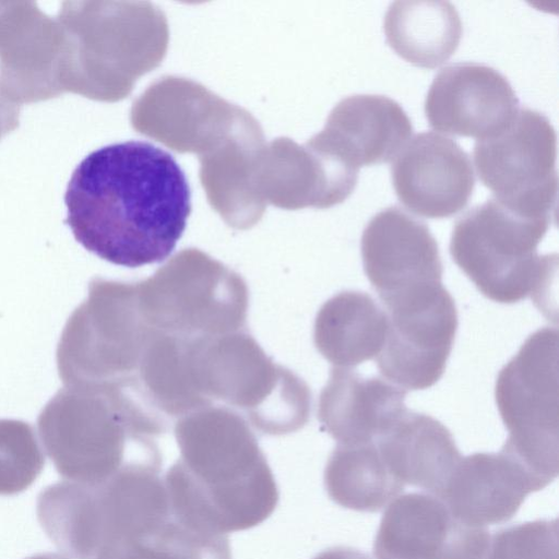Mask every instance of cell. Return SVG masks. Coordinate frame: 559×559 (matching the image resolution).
<instances>
[{"label":"cell","mask_w":559,"mask_h":559,"mask_svg":"<svg viewBox=\"0 0 559 559\" xmlns=\"http://www.w3.org/2000/svg\"><path fill=\"white\" fill-rule=\"evenodd\" d=\"M64 204L66 223L86 250L112 264L139 267L174 251L191 212V191L170 153L126 141L80 162Z\"/></svg>","instance_id":"1"},{"label":"cell","mask_w":559,"mask_h":559,"mask_svg":"<svg viewBox=\"0 0 559 559\" xmlns=\"http://www.w3.org/2000/svg\"><path fill=\"white\" fill-rule=\"evenodd\" d=\"M181 457L164 483L174 513L187 524L227 535L264 522L280 493L253 436L237 423H193L176 432Z\"/></svg>","instance_id":"2"},{"label":"cell","mask_w":559,"mask_h":559,"mask_svg":"<svg viewBox=\"0 0 559 559\" xmlns=\"http://www.w3.org/2000/svg\"><path fill=\"white\" fill-rule=\"evenodd\" d=\"M550 221L493 197L456 221L450 253L487 298L514 304L531 296L542 301L557 266V254H537Z\"/></svg>","instance_id":"3"},{"label":"cell","mask_w":559,"mask_h":559,"mask_svg":"<svg viewBox=\"0 0 559 559\" xmlns=\"http://www.w3.org/2000/svg\"><path fill=\"white\" fill-rule=\"evenodd\" d=\"M495 394L509 431L501 452L545 488L559 471L557 329L543 328L527 337L499 372Z\"/></svg>","instance_id":"4"},{"label":"cell","mask_w":559,"mask_h":559,"mask_svg":"<svg viewBox=\"0 0 559 559\" xmlns=\"http://www.w3.org/2000/svg\"><path fill=\"white\" fill-rule=\"evenodd\" d=\"M38 433L66 479L98 485L123 464L126 443L140 440L130 415L110 396L64 386L45 405Z\"/></svg>","instance_id":"5"},{"label":"cell","mask_w":559,"mask_h":559,"mask_svg":"<svg viewBox=\"0 0 559 559\" xmlns=\"http://www.w3.org/2000/svg\"><path fill=\"white\" fill-rule=\"evenodd\" d=\"M473 155L479 179L495 198L552 216L558 191L557 134L544 114L520 108L502 131L477 140Z\"/></svg>","instance_id":"6"},{"label":"cell","mask_w":559,"mask_h":559,"mask_svg":"<svg viewBox=\"0 0 559 559\" xmlns=\"http://www.w3.org/2000/svg\"><path fill=\"white\" fill-rule=\"evenodd\" d=\"M383 310L388 330L376 357L380 372L403 390L432 386L443 374L457 330L452 296L440 286Z\"/></svg>","instance_id":"7"},{"label":"cell","mask_w":559,"mask_h":559,"mask_svg":"<svg viewBox=\"0 0 559 559\" xmlns=\"http://www.w3.org/2000/svg\"><path fill=\"white\" fill-rule=\"evenodd\" d=\"M63 34L34 2H0V92L20 106L64 93Z\"/></svg>","instance_id":"8"},{"label":"cell","mask_w":559,"mask_h":559,"mask_svg":"<svg viewBox=\"0 0 559 559\" xmlns=\"http://www.w3.org/2000/svg\"><path fill=\"white\" fill-rule=\"evenodd\" d=\"M360 245L365 273L382 304L442 284V262L429 227L396 205L368 222Z\"/></svg>","instance_id":"9"},{"label":"cell","mask_w":559,"mask_h":559,"mask_svg":"<svg viewBox=\"0 0 559 559\" xmlns=\"http://www.w3.org/2000/svg\"><path fill=\"white\" fill-rule=\"evenodd\" d=\"M424 105L433 129L479 140L502 131L513 120L519 98L497 69L461 61L435 75Z\"/></svg>","instance_id":"10"},{"label":"cell","mask_w":559,"mask_h":559,"mask_svg":"<svg viewBox=\"0 0 559 559\" xmlns=\"http://www.w3.org/2000/svg\"><path fill=\"white\" fill-rule=\"evenodd\" d=\"M391 179L409 211L444 218L463 210L475 187L468 154L453 139L425 131L408 141L394 157Z\"/></svg>","instance_id":"11"},{"label":"cell","mask_w":559,"mask_h":559,"mask_svg":"<svg viewBox=\"0 0 559 559\" xmlns=\"http://www.w3.org/2000/svg\"><path fill=\"white\" fill-rule=\"evenodd\" d=\"M538 490L511 456L474 453L460 460L439 498L461 525L486 528L510 521L526 496Z\"/></svg>","instance_id":"12"},{"label":"cell","mask_w":559,"mask_h":559,"mask_svg":"<svg viewBox=\"0 0 559 559\" xmlns=\"http://www.w3.org/2000/svg\"><path fill=\"white\" fill-rule=\"evenodd\" d=\"M409 117L394 99L376 94H354L331 111L326 128L317 136L321 148L347 166L389 162L408 142Z\"/></svg>","instance_id":"13"},{"label":"cell","mask_w":559,"mask_h":559,"mask_svg":"<svg viewBox=\"0 0 559 559\" xmlns=\"http://www.w3.org/2000/svg\"><path fill=\"white\" fill-rule=\"evenodd\" d=\"M405 395L380 378L335 368L320 396L319 418L340 444L373 442L407 411Z\"/></svg>","instance_id":"14"},{"label":"cell","mask_w":559,"mask_h":559,"mask_svg":"<svg viewBox=\"0 0 559 559\" xmlns=\"http://www.w3.org/2000/svg\"><path fill=\"white\" fill-rule=\"evenodd\" d=\"M374 443L397 480L438 498L462 459L444 425L408 409Z\"/></svg>","instance_id":"15"},{"label":"cell","mask_w":559,"mask_h":559,"mask_svg":"<svg viewBox=\"0 0 559 559\" xmlns=\"http://www.w3.org/2000/svg\"><path fill=\"white\" fill-rule=\"evenodd\" d=\"M457 527L430 493L399 496L384 511L373 543L376 559H445Z\"/></svg>","instance_id":"16"},{"label":"cell","mask_w":559,"mask_h":559,"mask_svg":"<svg viewBox=\"0 0 559 559\" xmlns=\"http://www.w3.org/2000/svg\"><path fill=\"white\" fill-rule=\"evenodd\" d=\"M388 330V319L374 299L362 292H342L321 308L314 331L320 353L340 368L376 358Z\"/></svg>","instance_id":"17"},{"label":"cell","mask_w":559,"mask_h":559,"mask_svg":"<svg viewBox=\"0 0 559 559\" xmlns=\"http://www.w3.org/2000/svg\"><path fill=\"white\" fill-rule=\"evenodd\" d=\"M383 29L400 57L416 67L433 69L457 49L462 21L449 1H394L385 12Z\"/></svg>","instance_id":"18"},{"label":"cell","mask_w":559,"mask_h":559,"mask_svg":"<svg viewBox=\"0 0 559 559\" xmlns=\"http://www.w3.org/2000/svg\"><path fill=\"white\" fill-rule=\"evenodd\" d=\"M324 487L336 504L359 512L380 511L404 489L374 441L338 443L324 469Z\"/></svg>","instance_id":"19"},{"label":"cell","mask_w":559,"mask_h":559,"mask_svg":"<svg viewBox=\"0 0 559 559\" xmlns=\"http://www.w3.org/2000/svg\"><path fill=\"white\" fill-rule=\"evenodd\" d=\"M558 520H535L490 533L459 523L445 559H559Z\"/></svg>","instance_id":"20"},{"label":"cell","mask_w":559,"mask_h":559,"mask_svg":"<svg viewBox=\"0 0 559 559\" xmlns=\"http://www.w3.org/2000/svg\"><path fill=\"white\" fill-rule=\"evenodd\" d=\"M44 465L45 455L34 428L22 420L0 419V495L27 489Z\"/></svg>","instance_id":"21"},{"label":"cell","mask_w":559,"mask_h":559,"mask_svg":"<svg viewBox=\"0 0 559 559\" xmlns=\"http://www.w3.org/2000/svg\"><path fill=\"white\" fill-rule=\"evenodd\" d=\"M20 106L8 100L0 92V138L19 126Z\"/></svg>","instance_id":"22"},{"label":"cell","mask_w":559,"mask_h":559,"mask_svg":"<svg viewBox=\"0 0 559 559\" xmlns=\"http://www.w3.org/2000/svg\"><path fill=\"white\" fill-rule=\"evenodd\" d=\"M313 559H370V557L355 548L337 546L321 551Z\"/></svg>","instance_id":"23"},{"label":"cell","mask_w":559,"mask_h":559,"mask_svg":"<svg viewBox=\"0 0 559 559\" xmlns=\"http://www.w3.org/2000/svg\"><path fill=\"white\" fill-rule=\"evenodd\" d=\"M25 559H68V558L62 555L55 554V552H44V554L33 555Z\"/></svg>","instance_id":"24"},{"label":"cell","mask_w":559,"mask_h":559,"mask_svg":"<svg viewBox=\"0 0 559 559\" xmlns=\"http://www.w3.org/2000/svg\"><path fill=\"white\" fill-rule=\"evenodd\" d=\"M94 559H128V558L118 556V555L102 554V555L96 556Z\"/></svg>","instance_id":"25"}]
</instances>
